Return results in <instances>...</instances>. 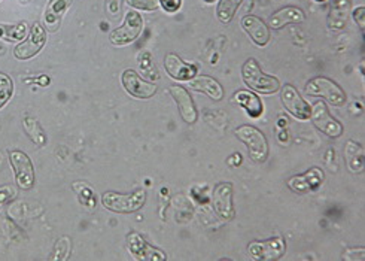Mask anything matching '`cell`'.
Returning a JSON list of instances; mask_svg holds the SVG:
<instances>
[{
	"label": "cell",
	"mask_w": 365,
	"mask_h": 261,
	"mask_svg": "<svg viewBox=\"0 0 365 261\" xmlns=\"http://www.w3.org/2000/svg\"><path fill=\"white\" fill-rule=\"evenodd\" d=\"M206 2H213V0H206Z\"/></svg>",
	"instance_id": "d6a6232c"
},
{
	"label": "cell",
	"mask_w": 365,
	"mask_h": 261,
	"mask_svg": "<svg viewBox=\"0 0 365 261\" xmlns=\"http://www.w3.org/2000/svg\"><path fill=\"white\" fill-rule=\"evenodd\" d=\"M146 202V191L136 190L130 194H120L115 191H108L102 195V203L106 209L117 212V214H131L143 208Z\"/></svg>",
	"instance_id": "7a4b0ae2"
},
{
	"label": "cell",
	"mask_w": 365,
	"mask_h": 261,
	"mask_svg": "<svg viewBox=\"0 0 365 261\" xmlns=\"http://www.w3.org/2000/svg\"><path fill=\"white\" fill-rule=\"evenodd\" d=\"M236 101L239 105L243 106V109L247 112L249 117L258 118L262 116L264 106L259 97L251 91H239L236 94Z\"/></svg>",
	"instance_id": "44dd1931"
},
{
	"label": "cell",
	"mask_w": 365,
	"mask_h": 261,
	"mask_svg": "<svg viewBox=\"0 0 365 261\" xmlns=\"http://www.w3.org/2000/svg\"><path fill=\"white\" fill-rule=\"evenodd\" d=\"M242 27L246 34L251 36L255 45L265 46L270 41V30L269 26L265 24L257 15H245L242 19Z\"/></svg>",
	"instance_id": "2e32d148"
},
{
	"label": "cell",
	"mask_w": 365,
	"mask_h": 261,
	"mask_svg": "<svg viewBox=\"0 0 365 261\" xmlns=\"http://www.w3.org/2000/svg\"><path fill=\"white\" fill-rule=\"evenodd\" d=\"M27 34V26L26 23L19 24H0V38H4L9 42L12 41H20Z\"/></svg>",
	"instance_id": "cb8c5ba5"
},
{
	"label": "cell",
	"mask_w": 365,
	"mask_h": 261,
	"mask_svg": "<svg viewBox=\"0 0 365 261\" xmlns=\"http://www.w3.org/2000/svg\"><path fill=\"white\" fill-rule=\"evenodd\" d=\"M14 194H15V190L12 187L6 185L0 188V206H2L8 199H11Z\"/></svg>",
	"instance_id": "4dcf8cb0"
},
{
	"label": "cell",
	"mask_w": 365,
	"mask_h": 261,
	"mask_svg": "<svg viewBox=\"0 0 365 261\" xmlns=\"http://www.w3.org/2000/svg\"><path fill=\"white\" fill-rule=\"evenodd\" d=\"M121 83L125 91L133 97H136V99H151L158 90L157 84L148 83V81L140 78L138 72L133 69H127L123 72Z\"/></svg>",
	"instance_id": "8fae6325"
},
{
	"label": "cell",
	"mask_w": 365,
	"mask_h": 261,
	"mask_svg": "<svg viewBox=\"0 0 365 261\" xmlns=\"http://www.w3.org/2000/svg\"><path fill=\"white\" fill-rule=\"evenodd\" d=\"M247 251L255 260L273 261L279 260L287 251V243L282 237L255 240L247 245Z\"/></svg>",
	"instance_id": "52a82bcc"
},
{
	"label": "cell",
	"mask_w": 365,
	"mask_h": 261,
	"mask_svg": "<svg viewBox=\"0 0 365 261\" xmlns=\"http://www.w3.org/2000/svg\"><path fill=\"white\" fill-rule=\"evenodd\" d=\"M304 20H306V15L300 8L288 6L274 12L269 19V24L272 29L280 30L288 24H298V23H303Z\"/></svg>",
	"instance_id": "d6986e66"
},
{
	"label": "cell",
	"mask_w": 365,
	"mask_h": 261,
	"mask_svg": "<svg viewBox=\"0 0 365 261\" xmlns=\"http://www.w3.org/2000/svg\"><path fill=\"white\" fill-rule=\"evenodd\" d=\"M46 42V31L41 23H35L24 42H21L14 50V56L19 60H30L41 53Z\"/></svg>",
	"instance_id": "ba28073f"
},
{
	"label": "cell",
	"mask_w": 365,
	"mask_h": 261,
	"mask_svg": "<svg viewBox=\"0 0 365 261\" xmlns=\"http://www.w3.org/2000/svg\"><path fill=\"white\" fill-rule=\"evenodd\" d=\"M317 2H325V0H317Z\"/></svg>",
	"instance_id": "1f68e13d"
},
{
	"label": "cell",
	"mask_w": 365,
	"mask_h": 261,
	"mask_svg": "<svg viewBox=\"0 0 365 261\" xmlns=\"http://www.w3.org/2000/svg\"><path fill=\"white\" fill-rule=\"evenodd\" d=\"M325 179L324 172L319 168H312L303 175H295L288 179L287 185L294 193H309V191H317Z\"/></svg>",
	"instance_id": "5bb4252c"
},
{
	"label": "cell",
	"mask_w": 365,
	"mask_h": 261,
	"mask_svg": "<svg viewBox=\"0 0 365 261\" xmlns=\"http://www.w3.org/2000/svg\"><path fill=\"white\" fill-rule=\"evenodd\" d=\"M349 8H351L349 0H333V12H336L334 15L336 24H333L334 29L344 27L347 21V11H349ZM331 17H333V15H331Z\"/></svg>",
	"instance_id": "d4e9b609"
},
{
	"label": "cell",
	"mask_w": 365,
	"mask_h": 261,
	"mask_svg": "<svg viewBox=\"0 0 365 261\" xmlns=\"http://www.w3.org/2000/svg\"><path fill=\"white\" fill-rule=\"evenodd\" d=\"M125 2H127L131 8H136V9L146 11V12L157 11L158 6H160L158 0H125Z\"/></svg>",
	"instance_id": "4316f807"
},
{
	"label": "cell",
	"mask_w": 365,
	"mask_h": 261,
	"mask_svg": "<svg viewBox=\"0 0 365 261\" xmlns=\"http://www.w3.org/2000/svg\"><path fill=\"white\" fill-rule=\"evenodd\" d=\"M236 138L245 143L246 150L251 155L252 160L258 161V163H264L267 160L269 155V143L267 139H265L264 133L259 132V130L254 126H240L236 132H235Z\"/></svg>",
	"instance_id": "277c9868"
},
{
	"label": "cell",
	"mask_w": 365,
	"mask_h": 261,
	"mask_svg": "<svg viewBox=\"0 0 365 261\" xmlns=\"http://www.w3.org/2000/svg\"><path fill=\"white\" fill-rule=\"evenodd\" d=\"M12 94H14L12 79L6 73L0 72V109L9 102Z\"/></svg>",
	"instance_id": "484cf974"
},
{
	"label": "cell",
	"mask_w": 365,
	"mask_h": 261,
	"mask_svg": "<svg viewBox=\"0 0 365 261\" xmlns=\"http://www.w3.org/2000/svg\"><path fill=\"white\" fill-rule=\"evenodd\" d=\"M310 118L313 126L329 138H339L343 133V126L340 121H337L334 117H331V113L324 102L314 103L310 111Z\"/></svg>",
	"instance_id": "9c48e42d"
},
{
	"label": "cell",
	"mask_w": 365,
	"mask_h": 261,
	"mask_svg": "<svg viewBox=\"0 0 365 261\" xmlns=\"http://www.w3.org/2000/svg\"><path fill=\"white\" fill-rule=\"evenodd\" d=\"M212 205L221 218L233 220L236 214L233 205V184L221 183L215 187L212 193Z\"/></svg>",
	"instance_id": "30bf717a"
},
{
	"label": "cell",
	"mask_w": 365,
	"mask_h": 261,
	"mask_svg": "<svg viewBox=\"0 0 365 261\" xmlns=\"http://www.w3.org/2000/svg\"><path fill=\"white\" fill-rule=\"evenodd\" d=\"M191 90L194 91H200L207 94L212 101H221L224 97V88L218 83L217 79L207 76V75H200V76H194L192 79L188 81Z\"/></svg>",
	"instance_id": "ac0fdd59"
},
{
	"label": "cell",
	"mask_w": 365,
	"mask_h": 261,
	"mask_svg": "<svg viewBox=\"0 0 365 261\" xmlns=\"http://www.w3.org/2000/svg\"><path fill=\"white\" fill-rule=\"evenodd\" d=\"M23 126H24V128H26L27 135L30 136V139H31L33 142H35L36 145L43 146V145L46 143L48 138H46V135H45V132H43V128L41 127V124H39L35 118L26 117L24 121H23Z\"/></svg>",
	"instance_id": "603a6c76"
},
{
	"label": "cell",
	"mask_w": 365,
	"mask_h": 261,
	"mask_svg": "<svg viewBox=\"0 0 365 261\" xmlns=\"http://www.w3.org/2000/svg\"><path fill=\"white\" fill-rule=\"evenodd\" d=\"M164 68L168 71L169 76H172L175 81H190L197 76V68L194 64L184 61L176 54L165 56Z\"/></svg>",
	"instance_id": "e0dca14e"
},
{
	"label": "cell",
	"mask_w": 365,
	"mask_h": 261,
	"mask_svg": "<svg viewBox=\"0 0 365 261\" xmlns=\"http://www.w3.org/2000/svg\"><path fill=\"white\" fill-rule=\"evenodd\" d=\"M160 5L165 12H176L182 6V0H158Z\"/></svg>",
	"instance_id": "83f0119b"
},
{
	"label": "cell",
	"mask_w": 365,
	"mask_h": 261,
	"mask_svg": "<svg viewBox=\"0 0 365 261\" xmlns=\"http://www.w3.org/2000/svg\"><path fill=\"white\" fill-rule=\"evenodd\" d=\"M142 29H143V19L140 17V14L131 11L125 15L124 23L120 27L115 29L109 35V41L110 44L117 46L131 44L133 41L138 39Z\"/></svg>",
	"instance_id": "5b68a950"
},
{
	"label": "cell",
	"mask_w": 365,
	"mask_h": 261,
	"mask_svg": "<svg viewBox=\"0 0 365 261\" xmlns=\"http://www.w3.org/2000/svg\"><path fill=\"white\" fill-rule=\"evenodd\" d=\"M169 93L178 105L180 117L184 118L185 123L194 124L197 121V109H195V105L192 102V97L190 96V93L182 86L169 87Z\"/></svg>",
	"instance_id": "9a60e30c"
},
{
	"label": "cell",
	"mask_w": 365,
	"mask_h": 261,
	"mask_svg": "<svg viewBox=\"0 0 365 261\" xmlns=\"http://www.w3.org/2000/svg\"><path fill=\"white\" fill-rule=\"evenodd\" d=\"M9 161L15 172L16 184L21 190H30L35 185V168L31 165V160L23 151H9Z\"/></svg>",
	"instance_id": "8992f818"
},
{
	"label": "cell",
	"mask_w": 365,
	"mask_h": 261,
	"mask_svg": "<svg viewBox=\"0 0 365 261\" xmlns=\"http://www.w3.org/2000/svg\"><path fill=\"white\" fill-rule=\"evenodd\" d=\"M306 94L314 96V97H322L328 103L333 106L341 108L347 102V96L343 91V88L325 76H317L310 79L306 86Z\"/></svg>",
	"instance_id": "3957f363"
},
{
	"label": "cell",
	"mask_w": 365,
	"mask_h": 261,
	"mask_svg": "<svg viewBox=\"0 0 365 261\" xmlns=\"http://www.w3.org/2000/svg\"><path fill=\"white\" fill-rule=\"evenodd\" d=\"M354 20L359 24L361 30L364 31V24H365V8L364 6H359L354 11Z\"/></svg>",
	"instance_id": "f546056e"
},
{
	"label": "cell",
	"mask_w": 365,
	"mask_h": 261,
	"mask_svg": "<svg viewBox=\"0 0 365 261\" xmlns=\"http://www.w3.org/2000/svg\"><path fill=\"white\" fill-rule=\"evenodd\" d=\"M242 2L243 0H220L218 8H217L218 20L222 24L231 23V20L235 19V15H236L239 6L242 5Z\"/></svg>",
	"instance_id": "7402d4cb"
},
{
	"label": "cell",
	"mask_w": 365,
	"mask_h": 261,
	"mask_svg": "<svg viewBox=\"0 0 365 261\" xmlns=\"http://www.w3.org/2000/svg\"><path fill=\"white\" fill-rule=\"evenodd\" d=\"M280 101L287 108V111H289L295 118L302 120V121H306L310 118L312 108L303 99L302 94L298 93V90L295 87H292L291 84H285L284 87H282Z\"/></svg>",
	"instance_id": "7c38bea8"
},
{
	"label": "cell",
	"mask_w": 365,
	"mask_h": 261,
	"mask_svg": "<svg viewBox=\"0 0 365 261\" xmlns=\"http://www.w3.org/2000/svg\"><path fill=\"white\" fill-rule=\"evenodd\" d=\"M127 248L138 260H143V261L168 260V255L163 254V251H160L158 248L153 247L151 243H148L143 239V236H140L139 233H130L127 236Z\"/></svg>",
	"instance_id": "4fadbf2b"
},
{
	"label": "cell",
	"mask_w": 365,
	"mask_h": 261,
	"mask_svg": "<svg viewBox=\"0 0 365 261\" xmlns=\"http://www.w3.org/2000/svg\"><path fill=\"white\" fill-rule=\"evenodd\" d=\"M72 0H49L45 12V26L49 31H56L60 26L61 15L69 9Z\"/></svg>",
	"instance_id": "ffe728a7"
},
{
	"label": "cell",
	"mask_w": 365,
	"mask_h": 261,
	"mask_svg": "<svg viewBox=\"0 0 365 261\" xmlns=\"http://www.w3.org/2000/svg\"><path fill=\"white\" fill-rule=\"evenodd\" d=\"M242 78L245 84L261 94H273L280 90L279 79L264 73L255 58H247L242 66Z\"/></svg>",
	"instance_id": "6da1fadb"
},
{
	"label": "cell",
	"mask_w": 365,
	"mask_h": 261,
	"mask_svg": "<svg viewBox=\"0 0 365 261\" xmlns=\"http://www.w3.org/2000/svg\"><path fill=\"white\" fill-rule=\"evenodd\" d=\"M106 11L112 15H117L121 12V0H106Z\"/></svg>",
	"instance_id": "f1b7e54d"
}]
</instances>
